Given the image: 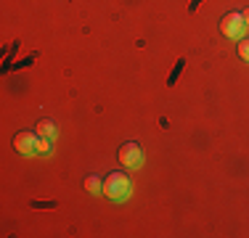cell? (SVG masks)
Here are the masks:
<instances>
[{
  "label": "cell",
  "mask_w": 249,
  "mask_h": 238,
  "mask_svg": "<svg viewBox=\"0 0 249 238\" xmlns=\"http://www.w3.org/2000/svg\"><path fill=\"white\" fill-rule=\"evenodd\" d=\"M104 196L109 201H124L130 196V177L124 172H111L104 180Z\"/></svg>",
  "instance_id": "obj_1"
},
{
  "label": "cell",
  "mask_w": 249,
  "mask_h": 238,
  "mask_svg": "<svg viewBox=\"0 0 249 238\" xmlns=\"http://www.w3.org/2000/svg\"><path fill=\"white\" fill-rule=\"evenodd\" d=\"M247 32V21L244 16H241V11H231V14H225L220 19V34L228 40H241Z\"/></svg>",
  "instance_id": "obj_2"
},
{
  "label": "cell",
  "mask_w": 249,
  "mask_h": 238,
  "mask_svg": "<svg viewBox=\"0 0 249 238\" xmlns=\"http://www.w3.org/2000/svg\"><path fill=\"white\" fill-rule=\"evenodd\" d=\"M14 151L21 153V156H29V153H37V146H40V135L37 133H16L14 135Z\"/></svg>",
  "instance_id": "obj_3"
},
{
  "label": "cell",
  "mask_w": 249,
  "mask_h": 238,
  "mask_svg": "<svg viewBox=\"0 0 249 238\" xmlns=\"http://www.w3.org/2000/svg\"><path fill=\"white\" fill-rule=\"evenodd\" d=\"M120 164L127 167V170H135V167L143 164V148L138 143H124L120 148Z\"/></svg>",
  "instance_id": "obj_4"
},
{
  "label": "cell",
  "mask_w": 249,
  "mask_h": 238,
  "mask_svg": "<svg viewBox=\"0 0 249 238\" xmlns=\"http://www.w3.org/2000/svg\"><path fill=\"white\" fill-rule=\"evenodd\" d=\"M56 133H58V127L51 122V119H40V122H37V135H40V138L53 140V138H56Z\"/></svg>",
  "instance_id": "obj_5"
},
{
  "label": "cell",
  "mask_w": 249,
  "mask_h": 238,
  "mask_svg": "<svg viewBox=\"0 0 249 238\" xmlns=\"http://www.w3.org/2000/svg\"><path fill=\"white\" fill-rule=\"evenodd\" d=\"M85 188H88V193L98 196V193H104V180H101L98 175H90V177L85 180Z\"/></svg>",
  "instance_id": "obj_6"
},
{
  "label": "cell",
  "mask_w": 249,
  "mask_h": 238,
  "mask_svg": "<svg viewBox=\"0 0 249 238\" xmlns=\"http://www.w3.org/2000/svg\"><path fill=\"white\" fill-rule=\"evenodd\" d=\"M183 67H186V61H183V58H180V61H178V67L173 69V74H170L167 85H175V82H178V77H180V71H183Z\"/></svg>",
  "instance_id": "obj_7"
},
{
  "label": "cell",
  "mask_w": 249,
  "mask_h": 238,
  "mask_svg": "<svg viewBox=\"0 0 249 238\" xmlns=\"http://www.w3.org/2000/svg\"><path fill=\"white\" fill-rule=\"evenodd\" d=\"M239 56L249 64V40L247 37H241V43H239Z\"/></svg>",
  "instance_id": "obj_8"
},
{
  "label": "cell",
  "mask_w": 249,
  "mask_h": 238,
  "mask_svg": "<svg viewBox=\"0 0 249 238\" xmlns=\"http://www.w3.org/2000/svg\"><path fill=\"white\" fill-rule=\"evenodd\" d=\"M199 5H201V0H191V3H188V11H191V14H194V11L199 8Z\"/></svg>",
  "instance_id": "obj_9"
},
{
  "label": "cell",
  "mask_w": 249,
  "mask_h": 238,
  "mask_svg": "<svg viewBox=\"0 0 249 238\" xmlns=\"http://www.w3.org/2000/svg\"><path fill=\"white\" fill-rule=\"evenodd\" d=\"M241 16H244V21H247V27H249V8H247V11H241Z\"/></svg>",
  "instance_id": "obj_10"
}]
</instances>
